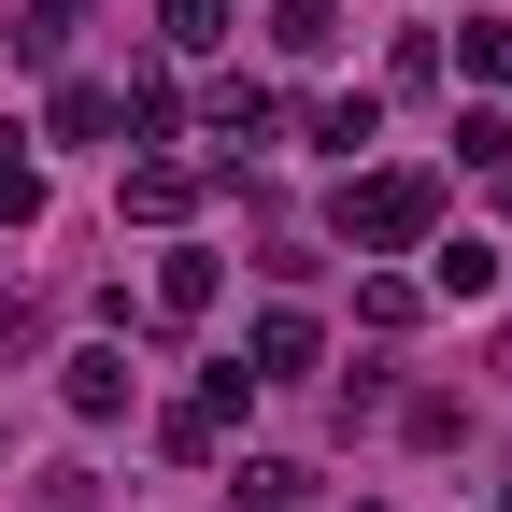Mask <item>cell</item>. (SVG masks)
Listing matches in <instances>:
<instances>
[{"label": "cell", "mask_w": 512, "mask_h": 512, "mask_svg": "<svg viewBox=\"0 0 512 512\" xmlns=\"http://www.w3.org/2000/svg\"><path fill=\"white\" fill-rule=\"evenodd\" d=\"M200 114H214V143H228V171H242V157H256V143H271V128H285V100H271V86H214Z\"/></svg>", "instance_id": "cell-5"}, {"label": "cell", "mask_w": 512, "mask_h": 512, "mask_svg": "<svg viewBox=\"0 0 512 512\" xmlns=\"http://www.w3.org/2000/svg\"><path fill=\"white\" fill-rule=\"evenodd\" d=\"M0 171H15V128H0Z\"/></svg>", "instance_id": "cell-18"}, {"label": "cell", "mask_w": 512, "mask_h": 512, "mask_svg": "<svg viewBox=\"0 0 512 512\" xmlns=\"http://www.w3.org/2000/svg\"><path fill=\"white\" fill-rule=\"evenodd\" d=\"M171 114H185L171 72H128V86H114V128H128V143H171Z\"/></svg>", "instance_id": "cell-9"}, {"label": "cell", "mask_w": 512, "mask_h": 512, "mask_svg": "<svg viewBox=\"0 0 512 512\" xmlns=\"http://www.w3.org/2000/svg\"><path fill=\"white\" fill-rule=\"evenodd\" d=\"M57 399H72L86 427H114V413H128V356H114V342H86L72 370H57Z\"/></svg>", "instance_id": "cell-6"}, {"label": "cell", "mask_w": 512, "mask_h": 512, "mask_svg": "<svg viewBox=\"0 0 512 512\" xmlns=\"http://www.w3.org/2000/svg\"><path fill=\"white\" fill-rule=\"evenodd\" d=\"M157 43H171V57H214V43H228V0H157Z\"/></svg>", "instance_id": "cell-13"}, {"label": "cell", "mask_w": 512, "mask_h": 512, "mask_svg": "<svg viewBox=\"0 0 512 512\" xmlns=\"http://www.w3.org/2000/svg\"><path fill=\"white\" fill-rule=\"evenodd\" d=\"M228 498H242V512H299V498H313V470H285V456H242V470H228Z\"/></svg>", "instance_id": "cell-11"}, {"label": "cell", "mask_w": 512, "mask_h": 512, "mask_svg": "<svg viewBox=\"0 0 512 512\" xmlns=\"http://www.w3.org/2000/svg\"><path fill=\"white\" fill-rule=\"evenodd\" d=\"M114 214H143V228H185V214H200V171H185V157H128Z\"/></svg>", "instance_id": "cell-3"}, {"label": "cell", "mask_w": 512, "mask_h": 512, "mask_svg": "<svg viewBox=\"0 0 512 512\" xmlns=\"http://www.w3.org/2000/svg\"><path fill=\"white\" fill-rule=\"evenodd\" d=\"M370 128H384V100H370V86H356V100H313V143H328V157H356Z\"/></svg>", "instance_id": "cell-14"}, {"label": "cell", "mask_w": 512, "mask_h": 512, "mask_svg": "<svg viewBox=\"0 0 512 512\" xmlns=\"http://www.w3.org/2000/svg\"><path fill=\"white\" fill-rule=\"evenodd\" d=\"M43 128H57V143H114V86H72V72H57Z\"/></svg>", "instance_id": "cell-10"}, {"label": "cell", "mask_w": 512, "mask_h": 512, "mask_svg": "<svg viewBox=\"0 0 512 512\" xmlns=\"http://www.w3.org/2000/svg\"><path fill=\"white\" fill-rule=\"evenodd\" d=\"M72 29H86V0H15V57H29V72H57Z\"/></svg>", "instance_id": "cell-7"}, {"label": "cell", "mask_w": 512, "mask_h": 512, "mask_svg": "<svg viewBox=\"0 0 512 512\" xmlns=\"http://www.w3.org/2000/svg\"><path fill=\"white\" fill-rule=\"evenodd\" d=\"M0 456H15V427H0Z\"/></svg>", "instance_id": "cell-20"}, {"label": "cell", "mask_w": 512, "mask_h": 512, "mask_svg": "<svg viewBox=\"0 0 512 512\" xmlns=\"http://www.w3.org/2000/svg\"><path fill=\"white\" fill-rule=\"evenodd\" d=\"M313 356H328V328H313V313H256V328H242V370H256V384H299Z\"/></svg>", "instance_id": "cell-4"}, {"label": "cell", "mask_w": 512, "mask_h": 512, "mask_svg": "<svg viewBox=\"0 0 512 512\" xmlns=\"http://www.w3.org/2000/svg\"><path fill=\"white\" fill-rule=\"evenodd\" d=\"M271 43L299 57V72H313V57H328V43H342V15H328V0H271Z\"/></svg>", "instance_id": "cell-12"}, {"label": "cell", "mask_w": 512, "mask_h": 512, "mask_svg": "<svg viewBox=\"0 0 512 512\" xmlns=\"http://www.w3.org/2000/svg\"><path fill=\"white\" fill-rule=\"evenodd\" d=\"M214 285H228V256H214V242H171V256H157V328H200Z\"/></svg>", "instance_id": "cell-2"}, {"label": "cell", "mask_w": 512, "mask_h": 512, "mask_svg": "<svg viewBox=\"0 0 512 512\" xmlns=\"http://www.w3.org/2000/svg\"><path fill=\"white\" fill-rule=\"evenodd\" d=\"M427 228H441V171H356L342 185V242L356 256H427Z\"/></svg>", "instance_id": "cell-1"}, {"label": "cell", "mask_w": 512, "mask_h": 512, "mask_svg": "<svg viewBox=\"0 0 512 512\" xmlns=\"http://www.w3.org/2000/svg\"><path fill=\"white\" fill-rule=\"evenodd\" d=\"M29 342H43V299H29V285H0V356H29Z\"/></svg>", "instance_id": "cell-17"}, {"label": "cell", "mask_w": 512, "mask_h": 512, "mask_svg": "<svg viewBox=\"0 0 512 512\" xmlns=\"http://www.w3.org/2000/svg\"><path fill=\"white\" fill-rule=\"evenodd\" d=\"M498 200H512V157H498Z\"/></svg>", "instance_id": "cell-19"}, {"label": "cell", "mask_w": 512, "mask_h": 512, "mask_svg": "<svg viewBox=\"0 0 512 512\" xmlns=\"http://www.w3.org/2000/svg\"><path fill=\"white\" fill-rule=\"evenodd\" d=\"M157 456L214 470V456H228V413H214V399H171V413H157Z\"/></svg>", "instance_id": "cell-8"}, {"label": "cell", "mask_w": 512, "mask_h": 512, "mask_svg": "<svg viewBox=\"0 0 512 512\" xmlns=\"http://www.w3.org/2000/svg\"><path fill=\"white\" fill-rule=\"evenodd\" d=\"M456 72H470V86H512V29H498V15H470V43H456Z\"/></svg>", "instance_id": "cell-15"}, {"label": "cell", "mask_w": 512, "mask_h": 512, "mask_svg": "<svg viewBox=\"0 0 512 512\" xmlns=\"http://www.w3.org/2000/svg\"><path fill=\"white\" fill-rule=\"evenodd\" d=\"M456 157H470V171H498V157H512V114H484V100H470V114H456Z\"/></svg>", "instance_id": "cell-16"}]
</instances>
